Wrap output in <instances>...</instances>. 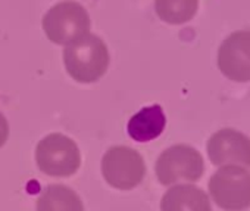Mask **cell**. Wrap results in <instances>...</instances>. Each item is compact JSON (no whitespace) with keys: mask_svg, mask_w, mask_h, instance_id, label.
Wrapping results in <instances>:
<instances>
[{"mask_svg":"<svg viewBox=\"0 0 250 211\" xmlns=\"http://www.w3.org/2000/svg\"><path fill=\"white\" fill-rule=\"evenodd\" d=\"M161 211H212L208 193L193 185L169 188L161 201Z\"/></svg>","mask_w":250,"mask_h":211,"instance_id":"cell-9","label":"cell"},{"mask_svg":"<svg viewBox=\"0 0 250 211\" xmlns=\"http://www.w3.org/2000/svg\"><path fill=\"white\" fill-rule=\"evenodd\" d=\"M102 174L112 188L130 190L143 182L146 164L139 151L128 146H112L102 158Z\"/></svg>","mask_w":250,"mask_h":211,"instance_id":"cell-5","label":"cell"},{"mask_svg":"<svg viewBox=\"0 0 250 211\" xmlns=\"http://www.w3.org/2000/svg\"><path fill=\"white\" fill-rule=\"evenodd\" d=\"M90 17L84 6L72 0L56 3L43 17V30L56 45H69L90 33Z\"/></svg>","mask_w":250,"mask_h":211,"instance_id":"cell-3","label":"cell"},{"mask_svg":"<svg viewBox=\"0 0 250 211\" xmlns=\"http://www.w3.org/2000/svg\"><path fill=\"white\" fill-rule=\"evenodd\" d=\"M199 0H155L156 15L167 24L180 25L194 18Z\"/></svg>","mask_w":250,"mask_h":211,"instance_id":"cell-12","label":"cell"},{"mask_svg":"<svg viewBox=\"0 0 250 211\" xmlns=\"http://www.w3.org/2000/svg\"><path fill=\"white\" fill-rule=\"evenodd\" d=\"M36 163L47 176L68 177L80 168L81 154L71 138L52 133L39 142L36 148Z\"/></svg>","mask_w":250,"mask_h":211,"instance_id":"cell-4","label":"cell"},{"mask_svg":"<svg viewBox=\"0 0 250 211\" xmlns=\"http://www.w3.org/2000/svg\"><path fill=\"white\" fill-rule=\"evenodd\" d=\"M9 138V124L5 116L0 113V148H2Z\"/></svg>","mask_w":250,"mask_h":211,"instance_id":"cell-13","label":"cell"},{"mask_svg":"<svg viewBox=\"0 0 250 211\" xmlns=\"http://www.w3.org/2000/svg\"><path fill=\"white\" fill-rule=\"evenodd\" d=\"M167 126V117L161 105H152L140 110L134 114L128 124L127 130L131 139L136 142H150L159 138Z\"/></svg>","mask_w":250,"mask_h":211,"instance_id":"cell-10","label":"cell"},{"mask_svg":"<svg viewBox=\"0 0 250 211\" xmlns=\"http://www.w3.org/2000/svg\"><path fill=\"white\" fill-rule=\"evenodd\" d=\"M209 192L219 208L244 211L250 207V171L235 164L222 165L212 174Z\"/></svg>","mask_w":250,"mask_h":211,"instance_id":"cell-2","label":"cell"},{"mask_svg":"<svg viewBox=\"0 0 250 211\" xmlns=\"http://www.w3.org/2000/svg\"><path fill=\"white\" fill-rule=\"evenodd\" d=\"M205 173L202 154L188 145H174L165 149L156 161V176L161 185L197 182Z\"/></svg>","mask_w":250,"mask_h":211,"instance_id":"cell-6","label":"cell"},{"mask_svg":"<svg viewBox=\"0 0 250 211\" xmlns=\"http://www.w3.org/2000/svg\"><path fill=\"white\" fill-rule=\"evenodd\" d=\"M218 68L232 81H250V31H235L222 42Z\"/></svg>","mask_w":250,"mask_h":211,"instance_id":"cell-7","label":"cell"},{"mask_svg":"<svg viewBox=\"0 0 250 211\" xmlns=\"http://www.w3.org/2000/svg\"><path fill=\"white\" fill-rule=\"evenodd\" d=\"M63 64L68 74L78 83L90 84L104 75L109 67V50L106 43L96 34L66 45L63 50Z\"/></svg>","mask_w":250,"mask_h":211,"instance_id":"cell-1","label":"cell"},{"mask_svg":"<svg viewBox=\"0 0 250 211\" xmlns=\"http://www.w3.org/2000/svg\"><path fill=\"white\" fill-rule=\"evenodd\" d=\"M37 211H84V205L74 189L49 185L37 199Z\"/></svg>","mask_w":250,"mask_h":211,"instance_id":"cell-11","label":"cell"},{"mask_svg":"<svg viewBox=\"0 0 250 211\" xmlns=\"http://www.w3.org/2000/svg\"><path fill=\"white\" fill-rule=\"evenodd\" d=\"M206 151L215 165L235 164L250 167V139L234 129H221L213 133Z\"/></svg>","mask_w":250,"mask_h":211,"instance_id":"cell-8","label":"cell"}]
</instances>
